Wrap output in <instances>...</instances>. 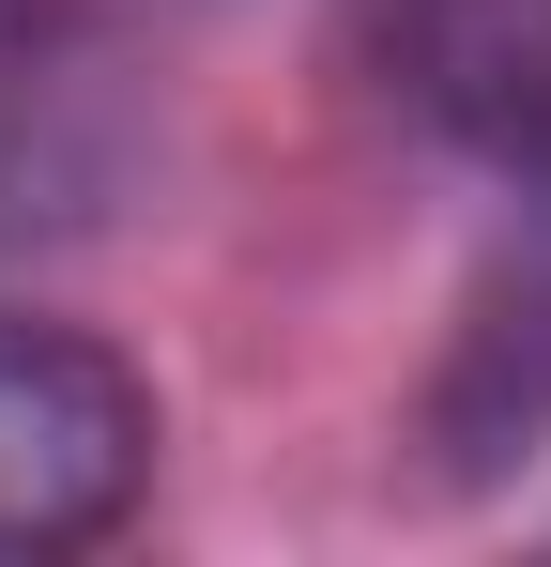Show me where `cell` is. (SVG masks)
<instances>
[{"instance_id": "277c9868", "label": "cell", "mask_w": 551, "mask_h": 567, "mask_svg": "<svg viewBox=\"0 0 551 567\" xmlns=\"http://www.w3.org/2000/svg\"><path fill=\"white\" fill-rule=\"evenodd\" d=\"M551 430V199H537V246L475 291V338L445 369V461H506Z\"/></svg>"}, {"instance_id": "7a4b0ae2", "label": "cell", "mask_w": 551, "mask_h": 567, "mask_svg": "<svg viewBox=\"0 0 551 567\" xmlns=\"http://www.w3.org/2000/svg\"><path fill=\"white\" fill-rule=\"evenodd\" d=\"M353 47L414 138L490 169L521 215L551 199V0H367Z\"/></svg>"}, {"instance_id": "6da1fadb", "label": "cell", "mask_w": 551, "mask_h": 567, "mask_svg": "<svg viewBox=\"0 0 551 567\" xmlns=\"http://www.w3.org/2000/svg\"><path fill=\"white\" fill-rule=\"evenodd\" d=\"M154 475V383L77 322L0 307V553H77Z\"/></svg>"}, {"instance_id": "3957f363", "label": "cell", "mask_w": 551, "mask_h": 567, "mask_svg": "<svg viewBox=\"0 0 551 567\" xmlns=\"http://www.w3.org/2000/svg\"><path fill=\"white\" fill-rule=\"evenodd\" d=\"M138 185V93L77 0H0V246H62Z\"/></svg>"}]
</instances>
